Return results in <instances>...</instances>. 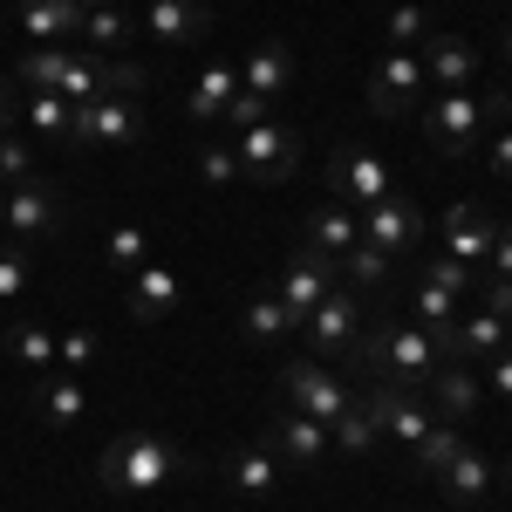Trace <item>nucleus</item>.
I'll return each mask as SVG.
<instances>
[{"label":"nucleus","mask_w":512,"mask_h":512,"mask_svg":"<svg viewBox=\"0 0 512 512\" xmlns=\"http://www.w3.org/2000/svg\"><path fill=\"white\" fill-rule=\"evenodd\" d=\"M233 96H239V69H233V62H205V69L192 76V96H185V117H192V123H219Z\"/></svg>","instance_id":"nucleus-25"},{"label":"nucleus","mask_w":512,"mask_h":512,"mask_svg":"<svg viewBox=\"0 0 512 512\" xmlns=\"http://www.w3.org/2000/svg\"><path fill=\"white\" fill-rule=\"evenodd\" d=\"M478 103H485V130H492V123H512V82L492 89V96H478Z\"/></svg>","instance_id":"nucleus-44"},{"label":"nucleus","mask_w":512,"mask_h":512,"mask_svg":"<svg viewBox=\"0 0 512 512\" xmlns=\"http://www.w3.org/2000/svg\"><path fill=\"white\" fill-rule=\"evenodd\" d=\"M62 226H69V192L55 178H28V185H14V192L0 198V233L14 239V246L55 239Z\"/></svg>","instance_id":"nucleus-4"},{"label":"nucleus","mask_w":512,"mask_h":512,"mask_svg":"<svg viewBox=\"0 0 512 512\" xmlns=\"http://www.w3.org/2000/svg\"><path fill=\"white\" fill-rule=\"evenodd\" d=\"M28 178H41V171H35V144L14 137V130H0V192L28 185Z\"/></svg>","instance_id":"nucleus-36"},{"label":"nucleus","mask_w":512,"mask_h":512,"mask_svg":"<svg viewBox=\"0 0 512 512\" xmlns=\"http://www.w3.org/2000/svg\"><path fill=\"white\" fill-rule=\"evenodd\" d=\"M21 89H55L69 103H103V96H137L144 69L123 62V55H89V48H28L14 62Z\"/></svg>","instance_id":"nucleus-1"},{"label":"nucleus","mask_w":512,"mask_h":512,"mask_svg":"<svg viewBox=\"0 0 512 512\" xmlns=\"http://www.w3.org/2000/svg\"><path fill=\"white\" fill-rule=\"evenodd\" d=\"M130 41H137V21H130L123 7H82L76 48H89V55H123Z\"/></svg>","instance_id":"nucleus-27"},{"label":"nucleus","mask_w":512,"mask_h":512,"mask_svg":"<svg viewBox=\"0 0 512 512\" xmlns=\"http://www.w3.org/2000/svg\"><path fill=\"white\" fill-rule=\"evenodd\" d=\"M219 478H226V492H239V499H274L280 458L267 444H246V451H226V458H219Z\"/></svg>","instance_id":"nucleus-21"},{"label":"nucleus","mask_w":512,"mask_h":512,"mask_svg":"<svg viewBox=\"0 0 512 512\" xmlns=\"http://www.w3.org/2000/svg\"><path fill=\"white\" fill-rule=\"evenodd\" d=\"M328 192H335V205H376V198L390 192V164L376 158V151H362V144H342V158H335V171H328Z\"/></svg>","instance_id":"nucleus-15"},{"label":"nucleus","mask_w":512,"mask_h":512,"mask_svg":"<svg viewBox=\"0 0 512 512\" xmlns=\"http://www.w3.org/2000/svg\"><path fill=\"white\" fill-rule=\"evenodd\" d=\"M492 485H499V478H492V458H485V451H472V444H465V451L437 472V492H444L451 506H492Z\"/></svg>","instance_id":"nucleus-23"},{"label":"nucleus","mask_w":512,"mask_h":512,"mask_svg":"<svg viewBox=\"0 0 512 512\" xmlns=\"http://www.w3.org/2000/svg\"><path fill=\"white\" fill-rule=\"evenodd\" d=\"M308 246H321L328 260H342L349 246H362V212L355 205H321V212H308Z\"/></svg>","instance_id":"nucleus-28"},{"label":"nucleus","mask_w":512,"mask_h":512,"mask_svg":"<svg viewBox=\"0 0 512 512\" xmlns=\"http://www.w3.org/2000/svg\"><path fill=\"white\" fill-rule=\"evenodd\" d=\"M96 355H103L96 328H69V335H55V369H89Z\"/></svg>","instance_id":"nucleus-41"},{"label":"nucleus","mask_w":512,"mask_h":512,"mask_svg":"<svg viewBox=\"0 0 512 512\" xmlns=\"http://www.w3.org/2000/svg\"><path fill=\"white\" fill-rule=\"evenodd\" d=\"M362 328H369V301H362L355 287H328L315 308H308V321H301V335H308L315 355H328V362H349V349L362 342Z\"/></svg>","instance_id":"nucleus-8"},{"label":"nucleus","mask_w":512,"mask_h":512,"mask_svg":"<svg viewBox=\"0 0 512 512\" xmlns=\"http://www.w3.org/2000/svg\"><path fill=\"white\" fill-rule=\"evenodd\" d=\"M0 198H7V192H0Z\"/></svg>","instance_id":"nucleus-52"},{"label":"nucleus","mask_w":512,"mask_h":512,"mask_svg":"<svg viewBox=\"0 0 512 512\" xmlns=\"http://www.w3.org/2000/svg\"><path fill=\"white\" fill-rule=\"evenodd\" d=\"M198 178H205V185H246L239 151L233 144H205V151H198Z\"/></svg>","instance_id":"nucleus-40"},{"label":"nucleus","mask_w":512,"mask_h":512,"mask_svg":"<svg viewBox=\"0 0 512 512\" xmlns=\"http://www.w3.org/2000/svg\"><path fill=\"white\" fill-rule=\"evenodd\" d=\"M21 123L35 130L41 144H69V96H55V89H28V96H21Z\"/></svg>","instance_id":"nucleus-31"},{"label":"nucleus","mask_w":512,"mask_h":512,"mask_svg":"<svg viewBox=\"0 0 512 512\" xmlns=\"http://www.w3.org/2000/svg\"><path fill=\"white\" fill-rule=\"evenodd\" d=\"M267 451L280 458V472H321V458H328V424H315V417L294 410V403H280L274 424H267Z\"/></svg>","instance_id":"nucleus-12"},{"label":"nucleus","mask_w":512,"mask_h":512,"mask_svg":"<svg viewBox=\"0 0 512 512\" xmlns=\"http://www.w3.org/2000/svg\"><path fill=\"white\" fill-rule=\"evenodd\" d=\"M14 28L28 35V48L76 41V28H82V0H21V7H14Z\"/></svg>","instance_id":"nucleus-20"},{"label":"nucleus","mask_w":512,"mask_h":512,"mask_svg":"<svg viewBox=\"0 0 512 512\" xmlns=\"http://www.w3.org/2000/svg\"><path fill=\"white\" fill-rule=\"evenodd\" d=\"M424 96H431V76H424L417 48H383V62L369 69V110L403 123V117L424 110Z\"/></svg>","instance_id":"nucleus-7"},{"label":"nucleus","mask_w":512,"mask_h":512,"mask_svg":"<svg viewBox=\"0 0 512 512\" xmlns=\"http://www.w3.org/2000/svg\"><path fill=\"white\" fill-rule=\"evenodd\" d=\"M21 117V96H14V76H0V130H14Z\"/></svg>","instance_id":"nucleus-47"},{"label":"nucleus","mask_w":512,"mask_h":512,"mask_svg":"<svg viewBox=\"0 0 512 512\" xmlns=\"http://www.w3.org/2000/svg\"><path fill=\"white\" fill-rule=\"evenodd\" d=\"M437 342L417 328V321H369L362 328V342L349 349V369H362V376H376V383H396V390H431L437 376Z\"/></svg>","instance_id":"nucleus-3"},{"label":"nucleus","mask_w":512,"mask_h":512,"mask_svg":"<svg viewBox=\"0 0 512 512\" xmlns=\"http://www.w3.org/2000/svg\"><path fill=\"white\" fill-rule=\"evenodd\" d=\"M444 512H492V506H444Z\"/></svg>","instance_id":"nucleus-48"},{"label":"nucleus","mask_w":512,"mask_h":512,"mask_svg":"<svg viewBox=\"0 0 512 512\" xmlns=\"http://www.w3.org/2000/svg\"><path fill=\"white\" fill-rule=\"evenodd\" d=\"M417 62H424V76L437 89H472L478 82V48L465 35H444V28H431V35L417 41Z\"/></svg>","instance_id":"nucleus-18"},{"label":"nucleus","mask_w":512,"mask_h":512,"mask_svg":"<svg viewBox=\"0 0 512 512\" xmlns=\"http://www.w3.org/2000/svg\"><path fill=\"white\" fill-rule=\"evenodd\" d=\"M7 349H14V362H21V369H55V328H41V321H14V328H7Z\"/></svg>","instance_id":"nucleus-33"},{"label":"nucleus","mask_w":512,"mask_h":512,"mask_svg":"<svg viewBox=\"0 0 512 512\" xmlns=\"http://www.w3.org/2000/svg\"><path fill=\"white\" fill-rule=\"evenodd\" d=\"M362 246H376L383 260H403L424 246V205L403 192H383L376 205H362Z\"/></svg>","instance_id":"nucleus-9"},{"label":"nucleus","mask_w":512,"mask_h":512,"mask_svg":"<svg viewBox=\"0 0 512 512\" xmlns=\"http://www.w3.org/2000/svg\"><path fill=\"white\" fill-rule=\"evenodd\" d=\"M198 472L192 451H178L171 437L158 431H117L103 444V458H96V485L110 492V499H137V492H164V485H185Z\"/></svg>","instance_id":"nucleus-2"},{"label":"nucleus","mask_w":512,"mask_h":512,"mask_svg":"<svg viewBox=\"0 0 512 512\" xmlns=\"http://www.w3.org/2000/svg\"><path fill=\"white\" fill-rule=\"evenodd\" d=\"M239 335H246V342H260V349H274V342H287V335H301V315H294L274 287H267V294H253V301H246Z\"/></svg>","instance_id":"nucleus-26"},{"label":"nucleus","mask_w":512,"mask_h":512,"mask_svg":"<svg viewBox=\"0 0 512 512\" xmlns=\"http://www.w3.org/2000/svg\"><path fill=\"white\" fill-rule=\"evenodd\" d=\"M499 478H506V485H512V458H506V465H499Z\"/></svg>","instance_id":"nucleus-49"},{"label":"nucleus","mask_w":512,"mask_h":512,"mask_svg":"<svg viewBox=\"0 0 512 512\" xmlns=\"http://www.w3.org/2000/svg\"><path fill=\"white\" fill-rule=\"evenodd\" d=\"M485 164H492V178H512V130H499V137H492Z\"/></svg>","instance_id":"nucleus-45"},{"label":"nucleus","mask_w":512,"mask_h":512,"mask_svg":"<svg viewBox=\"0 0 512 512\" xmlns=\"http://www.w3.org/2000/svg\"><path fill=\"white\" fill-rule=\"evenodd\" d=\"M28 403H35L41 424H55V431H76L82 417H89V390H82L76 369H41L35 390H28Z\"/></svg>","instance_id":"nucleus-17"},{"label":"nucleus","mask_w":512,"mask_h":512,"mask_svg":"<svg viewBox=\"0 0 512 512\" xmlns=\"http://www.w3.org/2000/svg\"><path fill=\"white\" fill-rule=\"evenodd\" d=\"M485 260H492V274H512V219L492 233V253H485Z\"/></svg>","instance_id":"nucleus-46"},{"label":"nucleus","mask_w":512,"mask_h":512,"mask_svg":"<svg viewBox=\"0 0 512 512\" xmlns=\"http://www.w3.org/2000/svg\"><path fill=\"white\" fill-rule=\"evenodd\" d=\"M424 280H437L444 294H458V301H472L478 294V267H465V260H451V253H437V260H424Z\"/></svg>","instance_id":"nucleus-39"},{"label":"nucleus","mask_w":512,"mask_h":512,"mask_svg":"<svg viewBox=\"0 0 512 512\" xmlns=\"http://www.w3.org/2000/svg\"><path fill=\"white\" fill-rule=\"evenodd\" d=\"M287 82H294V48H287V41H253V48H246V62H239V89L274 103Z\"/></svg>","instance_id":"nucleus-22"},{"label":"nucleus","mask_w":512,"mask_h":512,"mask_svg":"<svg viewBox=\"0 0 512 512\" xmlns=\"http://www.w3.org/2000/svg\"><path fill=\"white\" fill-rule=\"evenodd\" d=\"M492 233H499V226L485 219V205H478V198H458V205L444 212V246H437V253H451V260L478 267V260L492 253Z\"/></svg>","instance_id":"nucleus-19"},{"label":"nucleus","mask_w":512,"mask_h":512,"mask_svg":"<svg viewBox=\"0 0 512 512\" xmlns=\"http://www.w3.org/2000/svg\"><path fill=\"white\" fill-rule=\"evenodd\" d=\"M506 315H485V308H472V315H458V349H451V362H492V355L506 349Z\"/></svg>","instance_id":"nucleus-29"},{"label":"nucleus","mask_w":512,"mask_h":512,"mask_svg":"<svg viewBox=\"0 0 512 512\" xmlns=\"http://www.w3.org/2000/svg\"><path fill=\"white\" fill-rule=\"evenodd\" d=\"M280 390H287V403H294V410H308L315 424H335V417L355 403V390L335 376V369H321L315 355H294V362L280 369Z\"/></svg>","instance_id":"nucleus-10"},{"label":"nucleus","mask_w":512,"mask_h":512,"mask_svg":"<svg viewBox=\"0 0 512 512\" xmlns=\"http://www.w3.org/2000/svg\"><path fill=\"white\" fill-rule=\"evenodd\" d=\"M274 117V103H267V96H246V89H239L233 103H226V117H219V130H226V137H239V130H253V123H267Z\"/></svg>","instance_id":"nucleus-42"},{"label":"nucleus","mask_w":512,"mask_h":512,"mask_svg":"<svg viewBox=\"0 0 512 512\" xmlns=\"http://www.w3.org/2000/svg\"><path fill=\"white\" fill-rule=\"evenodd\" d=\"M506 335H512V315H506Z\"/></svg>","instance_id":"nucleus-51"},{"label":"nucleus","mask_w":512,"mask_h":512,"mask_svg":"<svg viewBox=\"0 0 512 512\" xmlns=\"http://www.w3.org/2000/svg\"><path fill=\"white\" fill-rule=\"evenodd\" d=\"M239 151V171H246V185L253 192H274V185H287L294 171H301V130H287V123H253V130H239L233 137Z\"/></svg>","instance_id":"nucleus-5"},{"label":"nucleus","mask_w":512,"mask_h":512,"mask_svg":"<svg viewBox=\"0 0 512 512\" xmlns=\"http://www.w3.org/2000/svg\"><path fill=\"white\" fill-rule=\"evenodd\" d=\"M417 117H424V137H431L437 158H472L478 144H485V103H478L472 89H437Z\"/></svg>","instance_id":"nucleus-6"},{"label":"nucleus","mask_w":512,"mask_h":512,"mask_svg":"<svg viewBox=\"0 0 512 512\" xmlns=\"http://www.w3.org/2000/svg\"><path fill=\"white\" fill-rule=\"evenodd\" d=\"M110 267H117V274L151 267V233H144V226H110Z\"/></svg>","instance_id":"nucleus-38"},{"label":"nucleus","mask_w":512,"mask_h":512,"mask_svg":"<svg viewBox=\"0 0 512 512\" xmlns=\"http://www.w3.org/2000/svg\"><path fill=\"white\" fill-rule=\"evenodd\" d=\"M390 267L396 260H383L376 246H349V253H342V280H349L355 294H383V287H390Z\"/></svg>","instance_id":"nucleus-34"},{"label":"nucleus","mask_w":512,"mask_h":512,"mask_svg":"<svg viewBox=\"0 0 512 512\" xmlns=\"http://www.w3.org/2000/svg\"><path fill=\"white\" fill-rule=\"evenodd\" d=\"M431 28H437L431 14H424L417 0H403V7H390V21H383V41H390V48H417Z\"/></svg>","instance_id":"nucleus-37"},{"label":"nucleus","mask_w":512,"mask_h":512,"mask_svg":"<svg viewBox=\"0 0 512 512\" xmlns=\"http://www.w3.org/2000/svg\"><path fill=\"white\" fill-rule=\"evenodd\" d=\"M506 69H512V35H506Z\"/></svg>","instance_id":"nucleus-50"},{"label":"nucleus","mask_w":512,"mask_h":512,"mask_svg":"<svg viewBox=\"0 0 512 512\" xmlns=\"http://www.w3.org/2000/svg\"><path fill=\"white\" fill-rule=\"evenodd\" d=\"M219 28V14L205 7V0H151L144 14H137V35L164 41V48H192Z\"/></svg>","instance_id":"nucleus-14"},{"label":"nucleus","mask_w":512,"mask_h":512,"mask_svg":"<svg viewBox=\"0 0 512 512\" xmlns=\"http://www.w3.org/2000/svg\"><path fill=\"white\" fill-rule=\"evenodd\" d=\"M328 444H335L342 458H369V451L383 444V437H376V417H369V403H362V396H355L349 410L328 424Z\"/></svg>","instance_id":"nucleus-32"},{"label":"nucleus","mask_w":512,"mask_h":512,"mask_svg":"<svg viewBox=\"0 0 512 512\" xmlns=\"http://www.w3.org/2000/svg\"><path fill=\"white\" fill-rule=\"evenodd\" d=\"M458 451H465V424H444V417H437L431 431L410 444V472H417V478H437L451 458H458Z\"/></svg>","instance_id":"nucleus-30"},{"label":"nucleus","mask_w":512,"mask_h":512,"mask_svg":"<svg viewBox=\"0 0 512 512\" xmlns=\"http://www.w3.org/2000/svg\"><path fill=\"white\" fill-rule=\"evenodd\" d=\"M362 403H369V417H376V437H383V444H396V451H410V444L437 424L431 403H424L417 390H396V383H369V396H362Z\"/></svg>","instance_id":"nucleus-11"},{"label":"nucleus","mask_w":512,"mask_h":512,"mask_svg":"<svg viewBox=\"0 0 512 512\" xmlns=\"http://www.w3.org/2000/svg\"><path fill=\"white\" fill-rule=\"evenodd\" d=\"M472 301L485 308V315H512V274H485Z\"/></svg>","instance_id":"nucleus-43"},{"label":"nucleus","mask_w":512,"mask_h":512,"mask_svg":"<svg viewBox=\"0 0 512 512\" xmlns=\"http://www.w3.org/2000/svg\"><path fill=\"white\" fill-rule=\"evenodd\" d=\"M178 308H185V280L171 274V267H158V260H151V267H137V274H130L123 315L137 321V328H158V321L178 315Z\"/></svg>","instance_id":"nucleus-16"},{"label":"nucleus","mask_w":512,"mask_h":512,"mask_svg":"<svg viewBox=\"0 0 512 512\" xmlns=\"http://www.w3.org/2000/svg\"><path fill=\"white\" fill-rule=\"evenodd\" d=\"M335 280H342V260H328L321 246H308V239H301V246L287 253V267H280L274 294H280V301H287V308H294L301 321H308V308H315V301L328 294V287H335Z\"/></svg>","instance_id":"nucleus-13"},{"label":"nucleus","mask_w":512,"mask_h":512,"mask_svg":"<svg viewBox=\"0 0 512 512\" xmlns=\"http://www.w3.org/2000/svg\"><path fill=\"white\" fill-rule=\"evenodd\" d=\"M28 280H35V253L7 239V246H0V308H14V301L28 294Z\"/></svg>","instance_id":"nucleus-35"},{"label":"nucleus","mask_w":512,"mask_h":512,"mask_svg":"<svg viewBox=\"0 0 512 512\" xmlns=\"http://www.w3.org/2000/svg\"><path fill=\"white\" fill-rule=\"evenodd\" d=\"M431 396H437V417H444V424H472V417H478V396H485V383H478L472 362H437Z\"/></svg>","instance_id":"nucleus-24"}]
</instances>
